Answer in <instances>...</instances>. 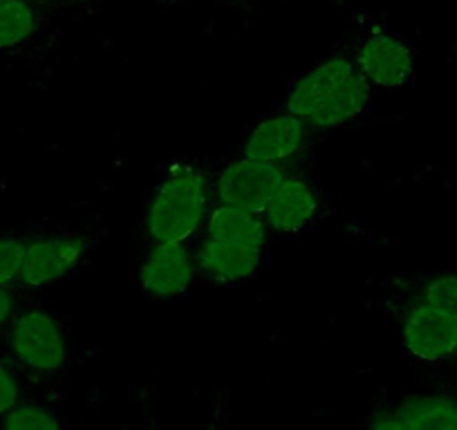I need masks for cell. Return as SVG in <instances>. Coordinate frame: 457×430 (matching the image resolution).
<instances>
[{
	"label": "cell",
	"instance_id": "obj_6",
	"mask_svg": "<svg viewBox=\"0 0 457 430\" xmlns=\"http://www.w3.org/2000/svg\"><path fill=\"white\" fill-rule=\"evenodd\" d=\"M83 252H86L83 240L68 238V236H52V238L25 243L19 280L28 287L54 283L74 269Z\"/></svg>",
	"mask_w": 457,
	"mask_h": 430
},
{
	"label": "cell",
	"instance_id": "obj_15",
	"mask_svg": "<svg viewBox=\"0 0 457 430\" xmlns=\"http://www.w3.org/2000/svg\"><path fill=\"white\" fill-rule=\"evenodd\" d=\"M37 29V14L28 0H7L0 5V50L28 41Z\"/></svg>",
	"mask_w": 457,
	"mask_h": 430
},
{
	"label": "cell",
	"instance_id": "obj_20",
	"mask_svg": "<svg viewBox=\"0 0 457 430\" xmlns=\"http://www.w3.org/2000/svg\"><path fill=\"white\" fill-rule=\"evenodd\" d=\"M368 430H408V428L403 426V421L399 419L397 415H384V417H377Z\"/></svg>",
	"mask_w": 457,
	"mask_h": 430
},
{
	"label": "cell",
	"instance_id": "obj_11",
	"mask_svg": "<svg viewBox=\"0 0 457 430\" xmlns=\"http://www.w3.org/2000/svg\"><path fill=\"white\" fill-rule=\"evenodd\" d=\"M206 238L218 240V243L224 244H234V247L265 252L267 225L261 213H252V211L238 209V206L220 204L209 215Z\"/></svg>",
	"mask_w": 457,
	"mask_h": 430
},
{
	"label": "cell",
	"instance_id": "obj_4",
	"mask_svg": "<svg viewBox=\"0 0 457 430\" xmlns=\"http://www.w3.org/2000/svg\"><path fill=\"white\" fill-rule=\"evenodd\" d=\"M285 175L278 164L243 157L222 170L218 178V197L222 204L261 213L271 200Z\"/></svg>",
	"mask_w": 457,
	"mask_h": 430
},
{
	"label": "cell",
	"instance_id": "obj_8",
	"mask_svg": "<svg viewBox=\"0 0 457 430\" xmlns=\"http://www.w3.org/2000/svg\"><path fill=\"white\" fill-rule=\"evenodd\" d=\"M319 213L316 193L305 179L285 178L262 211V220L278 234H298L314 222Z\"/></svg>",
	"mask_w": 457,
	"mask_h": 430
},
{
	"label": "cell",
	"instance_id": "obj_1",
	"mask_svg": "<svg viewBox=\"0 0 457 430\" xmlns=\"http://www.w3.org/2000/svg\"><path fill=\"white\" fill-rule=\"evenodd\" d=\"M209 206L206 178L188 164L170 166L146 211V234L153 244H173L191 238Z\"/></svg>",
	"mask_w": 457,
	"mask_h": 430
},
{
	"label": "cell",
	"instance_id": "obj_14",
	"mask_svg": "<svg viewBox=\"0 0 457 430\" xmlns=\"http://www.w3.org/2000/svg\"><path fill=\"white\" fill-rule=\"evenodd\" d=\"M395 415L408 430H457V399L439 394L411 397Z\"/></svg>",
	"mask_w": 457,
	"mask_h": 430
},
{
	"label": "cell",
	"instance_id": "obj_16",
	"mask_svg": "<svg viewBox=\"0 0 457 430\" xmlns=\"http://www.w3.org/2000/svg\"><path fill=\"white\" fill-rule=\"evenodd\" d=\"M417 301L442 310L457 318V274H439L426 280L420 287Z\"/></svg>",
	"mask_w": 457,
	"mask_h": 430
},
{
	"label": "cell",
	"instance_id": "obj_10",
	"mask_svg": "<svg viewBox=\"0 0 457 430\" xmlns=\"http://www.w3.org/2000/svg\"><path fill=\"white\" fill-rule=\"evenodd\" d=\"M305 139V124L298 117L274 115L261 121L245 142V157L267 164H278L301 148Z\"/></svg>",
	"mask_w": 457,
	"mask_h": 430
},
{
	"label": "cell",
	"instance_id": "obj_9",
	"mask_svg": "<svg viewBox=\"0 0 457 430\" xmlns=\"http://www.w3.org/2000/svg\"><path fill=\"white\" fill-rule=\"evenodd\" d=\"M354 70H357L354 63L350 59H345V56H332V59L323 61L320 65L312 68L289 90V115L298 117L303 121L310 120L319 111V105L328 99L329 92L337 86H341Z\"/></svg>",
	"mask_w": 457,
	"mask_h": 430
},
{
	"label": "cell",
	"instance_id": "obj_2",
	"mask_svg": "<svg viewBox=\"0 0 457 430\" xmlns=\"http://www.w3.org/2000/svg\"><path fill=\"white\" fill-rule=\"evenodd\" d=\"M402 343L412 359L444 363L457 359V318L417 301L402 320Z\"/></svg>",
	"mask_w": 457,
	"mask_h": 430
},
{
	"label": "cell",
	"instance_id": "obj_21",
	"mask_svg": "<svg viewBox=\"0 0 457 430\" xmlns=\"http://www.w3.org/2000/svg\"><path fill=\"white\" fill-rule=\"evenodd\" d=\"M14 307H16V301L14 296H12L10 289L0 287V323H5V320L10 318Z\"/></svg>",
	"mask_w": 457,
	"mask_h": 430
},
{
	"label": "cell",
	"instance_id": "obj_13",
	"mask_svg": "<svg viewBox=\"0 0 457 430\" xmlns=\"http://www.w3.org/2000/svg\"><path fill=\"white\" fill-rule=\"evenodd\" d=\"M197 260L209 278L218 280V283H240L256 274L262 262V252L206 238L197 253Z\"/></svg>",
	"mask_w": 457,
	"mask_h": 430
},
{
	"label": "cell",
	"instance_id": "obj_17",
	"mask_svg": "<svg viewBox=\"0 0 457 430\" xmlns=\"http://www.w3.org/2000/svg\"><path fill=\"white\" fill-rule=\"evenodd\" d=\"M3 430H61V424L43 408L16 406L3 419Z\"/></svg>",
	"mask_w": 457,
	"mask_h": 430
},
{
	"label": "cell",
	"instance_id": "obj_12",
	"mask_svg": "<svg viewBox=\"0 0 457 430\" xmlns=\"http://www.w3.org/2000/svg\"><path fill=\"white\" fill-rule=\"evenodd\" d=\"M370 83L354 70L341 86L329 92L328 99L319 105V111L307 121L314 128H337V126L348 124L366 111V105L370 103Z\"/></svg>",
	"mask_w": 457,
	"mask_h": 430
},
{
	"label": "cell",
	"instance_id": "obj_18",
	"mask_svg": "<svg viewBox=\"0 0 457 430\" xmlns=\"http://www.w3.org/2000/svg\"><path fill=\"white\" fill-rule=\"evenodd\" d=\"M25 243L14 238H0V287L19 278L21 258Z\"/></svg>",
	"mask_w": 457,
	"mask_h": 430
},
{
	"label": "cell",
	"instance_id": "obj_22",
	"mask_svg": "<svg viewBox=\"0 0 457 430\" xmlns=\"http://www.w3.org/2000/svg\"><path fill=\"white\" fill-rule=\"evenodd\" d=\"M3 3H7V0H0V5H3Z\"/></svg>",
	"mask_w": 457,
	"mask_h": 430
},
{
	"label": "cell",
	"instance_id": "obj_19",
	"mask_svg": "<svg viewBox=\"0 0 457 430\" xmlns=\"http://www.w3.org/2000/svg\"><path fill=\"white\" fill-rule=\"evenodd\" d=\"M19 403V384L5 363H0V415H7Z\"/></svg>",
	"mask_w": 457,
	"mask_h": 430
},
{
	"label": "cell",
	"instance_id": "obj_3",
	"mask_svg": "<svg viewBox=\"0 0 457 430\" xmlns=\"http://www.w3.org/2000/svg\"><path fill=\"white\" fill-rule=\"evenodd\" d=\"M12 352L23 366L37 372H56L68 361V345L61 326L47 311L32 310L12 327Z\"/></svg>",
	"mask_w": 457,
	"mask_h": 430
},
{
	"label": "cell",
	"instance_id": "obj_7",
	"mask_svg": "<svg viewBox=\"0 0 457 430\" xmlns=\"http://www.w3.org/2000/svg\"><path fill=\"white\" fill-rule=\"evenodd\" d=\"M142 285L148 294L157 298H173L187 292L193 280V260L184 243L153 244L144 258Z\"/></svg>",
	"mask_w": 457,
	"mask_h": 430
},
{
	"label": "cell",
	"instance_id": "obj_5",
	"mask_svg": "<svg viewBox=\"0 0 457 430\" xmlns=\"http://www.w3.org/2000/svg\"><path fill=\"white\" fill-rule=\"evenodd\" d=\"M354 68L370 86L399 87L415 72V54L403 38L375 32L359 45Z\"/></svg>",
	"mask_w": 457,
	"mask_h": 430
}]
</instances>
